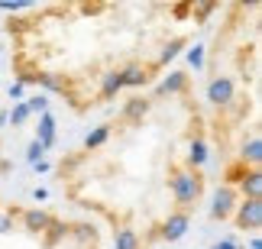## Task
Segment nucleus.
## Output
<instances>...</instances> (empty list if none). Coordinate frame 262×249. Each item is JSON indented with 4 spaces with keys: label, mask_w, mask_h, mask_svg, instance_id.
I'll return each mask as SVG.
<instances>
[{
    "label": "nucleus",
    "mask_w": 262,
    "mask_h": 249,
    "mask_svg": "<svg viewBox=\"0 0 262 249\" xmlns=\"http://www.w3.org/2000/svg\"><path fill=\"white\" fill-rule=\"evenodd\" d=\"M168 188H172V197H175L178 211L191 214V207L198 204L201 191H204V175H201V168L172 165V168H168Z\"/></svg>",
    "instance_id": "f257e3e1"
},
{
    "label": "nucleus",
    "mask_w": 262,
    "mask_h": 249,
    "mask_svg": "<svg viewBox=\"0 0 262 249\" xmlns=\"http://www.w3.org/2000/svg\"><path fill=\"white\" fill-rule=\"evenodd\" d=\"M236 204H239V194H236V188H230V185H220L214 188V197H210V217L214 220H230L236 211Z\"/></svg>",
    "instance_id": "f03ea898"
},
{
    "label": "nucleus",
    "mask_w": 262,
    "mask_h": 249,
    "mask_svg": "<svg viewBox=\"0 0 262 249\" xmlns=\"http://www.w3.org/2000/svg\"><path fill=\"white\" fill-rule=\"evenodd\" d=\"M188 223H191V214L185 211H175V214H168L162 223L152 230V240H165V243H178L181 236L188 233Z\"/></svg>",
    "instance_id": "7ed1b4c3"
},
{
    "label": "nucleus",
    "mask_w": 262,
    "mask_h": 249,
    "mask_svg": "<svg viewBox=\"0 0 262 249\" xmlns=\"http://www.w3.org/2000/svg\"><path fill=\"white\" fill-rule=\"evenodd\" d=\"M207 101L214 104L217 110H227V107L236 101V87H233V78H224V75L210 78V84H207Z\"/></svg>",
    "instance_id": "20e7f679"
},
{
    "label": "nucleus",
    "mask_w": 262,
    "mask_h": 249,
    "mask_svg": "<svg viewBox=\"0 0 262 249\" xmlns=\"http://www.w3.org/2000/svg\"><path fill=\"white\" fill-rule=\"evenodd\" d=\"M233 223L239 227V230L256 233L262 227V201H239L236 211H233Z\"/></svg>",
    "instance_id": "39448f33"
},
{
    "label": "nucleus",
    "mask_w": 262,
    "mask_h": 249,
    "mask_svg": "<svg viewBox=\"0 0 262 249\" xmlns=\"http://www.w3.org/2000/svg\"><path fill=\"white\" fill-rule=\"evenodd\" d=\"M19 220H23V230L26 233H46L49 227H52L55 217L49 211H39V207H26L23 214H19Z\"/></svg>",
    "instance_id": "423d86ee"
},
{
    "label": "nucleus",
    "mask_w": 262,
    "mask_h": 249,
    "mask_svg": "<svg viewBox=\"0 0 262 249\" xmlns=\"http://www.w3.org/2000/svg\"><path fill=\"white\" fill-rule=\"evenodd\" d=\"M152 72H159V68H143V65H126L123 72H120V81H123V87H146L149 81H152Z\"/></svg>",
    "instance_id": "0eeeda50"
},
{
    "label": "nucleus",
    "mask_w": 262,
    "mask_h": 249,
    "mask_svg": "<svg viewBox=\"0 0 262 249\" xmlns=\"http://www.w3.org/2000/svg\"><path fill=\"white\" fill-rule=\"evenodd\" d=\"M36 143L42 146L46 152L55 146V117L52 114H42V117H39V123H36Z\"/></svg>",
    "instance_id": "6e6552de"
},
{
    "label": "nucleus",
    "mask_w": 262,
    "mask_h": 249,
    "mask_svg": "<svg viewBox=\"0 0 262 249\" xmlns=\"http://www.w3.org/2000/svg\"><path fill=\"white\" fill-rule=\"evenodd\" d=\"M259 159H262V139H259V133H253L243 143V149H239V162L246 168H259Z\"/></svg>",
    "instance_id": "1a4fd4ad"
},
{
    "label": "nucleus",
    "mask_w": 262,
    "mask_h": 249,
    "mask_svg": "<svg viewBox=\"0 0 262 249\" xmlns=\"http://www.w3.org/2000/svg\"><path fill=\"white\" fill-rule=\"evenodd\" d=\"M239 191H243V201H259V194H262L259 168H249V172L239 178Z\"/></svg>",
    "instance_id": "9d476101"
},
{
    "label": "nucleus",
    "mask_w": 262,
    "mask_h": 249,
    "mask_svg": "<svg viewBox=\"0 0 262 249\" xmlns=\"http://www.w3.org/2000/svg\"><path fill=\"white\" fill-rule=\"evenodd\" d=\"M181 91H188V75L185 72H172L162 84L156 87L159 97H172V94H181Z\"/></svg>",
    "instance_id": "9b49d317"
},
{
    "label": "nucleus",
    "mask_w": 262,
    "mask_h": 249,
    "mask_svg": "<svg viewBox=\"0 0 262 249\" xmlns=\"http://www.w3.org/2000/svg\"><path fill=\"white\" fill-rule=\"evenodd\" d=\"M207 162V143H204V136H194L191 139V146H188V162H185V168H201Z\"/></svg>",
    "instance_id": "f8f14e48"
},
{
    "label": "nucleus",
    "mask_w": 262,
    "mask_h": 249,
    "mask_svg": "<svg viewBox=\"0 0 262 249\" xmlns=\"http://www.w3.org/2000/svg\"><path fill=\"white\" fill-rule=\"evenodd\" d=\"M146 114H149V101H146V97H133V101H126V107H123V120L126 123H139Z\"/></svg>",
    "instance_id": "ddd939ff"
},
{
    "label": "nucleus",
    "mask_w": 262,
    "mask_h": 249,
    "mask_svg": "<svg viewBox=\"0 0 262 249\" xmlns=\"http://www.w3.org/2000/svg\"><path fill=\"white\" fill-rule=\"evenodd\" d=\"M114 249H139V233L133 227H120L114 233Z\"/></svg>",
    "instance_id": "4468645a"
},
{
    "label": "nucleus",
    "mask_w": 262,
    "mask_h": 249,
    "mask_svg": "<svg viewBox=\"0 0 262 249\" xmlns=\"http://www.w3.org/2000/svg\"><path fill=\"white\" fill-rule=\"evenodd\" d=\"M110 139V123H104V126H94L91 133L84 136V149H100Z\"/></svg>",
    "instance_id": "2eb2a0df"
},
{
    "label": "nucleus",
    "mask_w": 262,
    "mask_h": 249,
    "mask_svg": "<svg viewBox=\"0 0 262 249\" xmlns=\"http://www.w3.org/2000/svg\"><path fill=\"white\" fill-rule=\"evenodd\" d=\"M120 87H123V81H120V72H110L107 78H104V84H100V94H97V101H110Z\"/></svg>",
    "instance_id": "dca6fc26"
},
{
    "label": "nucleus",
    "mask_w": 262,
    "mask_h": 249,
    "mask_svg": "<svg viewBox=\"0 0 262 249\" xmlns=\"http://www.w3.org/2000/svg\"><path fill=\"white\" fill-rule=\"evenodd\" d=\"M188 46V39L185 36H178V39H172V42H168L165 49H162V55H159V62H156V68H162V65H168V62H172V58L181 52V49H185Z\"/></svg>",
    "instance_id": "f3484780"
},
{
    "label": "nucleus",
    "mask_w": 262,
    "mask_h": 249,
    "mask_svg": "<svg viewBox=\"0 0 262 249\" xmlns=\"http://www.w3.org/2000/svg\"><path fill=\"white\" fill-rule=\"evenodd\" d=\"M23 104H26V110H29V117H33V114H36V117H42V114H49V97H46V94H33V97H26Z\"/></svg>",
    "instance_id": "a211bd4d"
},
{
    "label": "nucleus",
    "mask_w": 262,
    "mask_h": 249,
    "mask_svg": "<svg viewBox=\"0 0 262 249\" xmlns=\"http://www.w3.org/2000/svg\"><path fill=\"white\" fill-rule=\"evenodd\" d=\"M26 120H29L26 104H23V101H16V104H13V110L7 114V123H13V126H26Z\"/></svg>",
    "instance_id": "6ab92c4d"
},
{
    "label": "nucleus",
    "mask_w": 262,
    "mask_h": 249,
    "mask_svg": "<svg viewBox=\"0 0 262 249\" xmlns=\"http://www.w3.org/2000/svg\"><path fill=\"white\" fill-rule=\"evenodd\" d=\"M188 65L194 68V72H201V68H204V46H191V49H188Z\"/></svg>",
    "instance_id": "aec40b11"
},
{
    "label": "nucleus",
    "mask_w": 262,
    "mask_h": 249,
    "mask_svg": "<svg viewBox=\"0 0 262 249\" xmlns=\"http://www.w3.org/2000/svg\"><path fill=\"white\" fill-rule=\"evenodd\" d=\"M42 155H46V149H42V146H39V143H36V139H33V143H29V146H26V159H29V165H36V162H42Z\"/></svg>",
    "instance_id": "412c9836"
},
{
    "label": "nucleus",
    "mask_w": 262,
    "mask_h": 249,
    "mask_svg": "<svg viewBox=\"0 0 262 249\" xmlns=\"http://www.w3.org/2000/svg\"><path fill=\"white\" fill-rule=\"evenodd\" d=\"M10 233H13V217L0 214V236H10Z\"/></svg>",
    "instance_id": "4be33fe9"
},
{
    "label": "nucleus",
    "mask_w": 262,
    "mask_h": 249,
    "mask_svg": "<svg viewBox=\"0 0 262 249\" xmlns=\"http://www.w3.org/2000/svg\"><path fill=\"white\" fill-rule=\"evenodd\" d=\"M23 91H26L23 81H13L10 84V101H23Z\"/></svg>",
    "instance_id": "5701e85b"
},
{
    "label": "nucleus",
    "mask_w": 262,
    "mask_h": 249,
    "mask_svg": "<svg viewBox=\"0 0 262 249\" xmlns=\"http://www.w3.org/2000/svg\"><path fill=\"white\" fill-rule=\"evenodd\" d=\"M33 4H29V0H23V4H0V10H4V13H16V10H29Z\"/></svg>",
    "instance_id": "b1692460"
},
{
    "label": "nucleus",
    "mask_w": 262,
    "mask_h": 249,
    "mask_svg": "<svg viewBox=\"0 0 262 249\" xmlns=\"http://www.w3.org/2000/svg\"><path fill=\"white\" fill-rule=\"evenodd\" d=\"M49 168H52V165H49V162H46V159H42V162H36V165H33V172H39V175H46V172H49Z\"/></svg>",
    "instance_id": "393cba45"
},
{
    "label": "nucleus",
    "mask_w": 262,
    "mask_h": 249,
    "mask_svg": "<svg viewBox=\"0 0 262 249\" xmlns=\"http://www.w3.org/2000/svg\"><path fill=\"white\" fill-rule=\"evenodd\" d=\"M214 249H239V246H236V243H233V240H224V243H217V246H214Z\"/></svg>",
    "instance_id": "a878e982"
},
{
    "label": "nucleus",
    "mask_w": 262,
    "mask_h": 249,
    "mask_svg": "<svg viewBox=\"0 0 262 249\" xmlns=\"http://www.w3.org/2000/svg\"><path fill=\"white\" fill-rule=\"evenodd\" d=\"M33 197H36V201H46V197H49V191H46V188H36V191H33Z\"/></svg>",
    "instance_id": "bb28decb"
},
{
    "label": "nucleus",
    "mask_w": 262,
    "mask_h": 249,
    "mask_svg": "<svg viewBox=\"0 0 262 249\" xmlns=\"http://www.w3.org/2000/svg\"><path fill=\"white\" fill-rule=\"evenodd\" d=\"M249 249H262V240H259V236H253V240H249Z\"/></svg>",
    "instance_id": "cd10ccee"
}]
</instances>
